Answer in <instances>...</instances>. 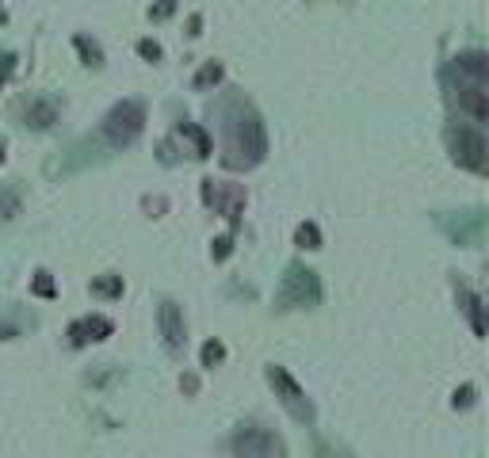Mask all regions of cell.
<instances>
[{
  "mask_svg": "<svg viewBox=\"0 0 489 458\" xmlns=\"http://www.w3.org/2000/svg\"><path fill=\"white\" fill-rule=\"evenodd\" d=\"M451 149H455V160H463L466 168H481L486 164V142H481V134H474V130L458 126L447 134Z\"/></svg>",
  "mask_w": 489,
  "mask_h": 458,
  "instance_id": "1",
  "label": "cell"
},
{
  "mask_svg": "<svg viewBox=\"0 0 489 458\" xmlns=\"http://www.w3.org/2000/svg\"><path fill=\"white\" fill-rule=\"evenodd\" d=\"M107 137L111 142H130V137L142 130V107L138 103H122V107H115L111 114H107Z\"/></svg>",
  "mask_w": 489,
  "mask_h": 458,
  "instance_id": "2",
  "label": "cell"
},
{
  "mask_svg": "<svg viewBox=\"0 0 489 458\" xmlns=\"http://www.w3.org/2000/svg\"><path fill=\"white\" fill-rule=\"evenodd\" d=\"M237 455L241 458H279V443L264 432H244V435H237Z\"/></svg>",
  "mask_w": 489,
  "mask_h": 458,
  "instance_id": "3",
  "label": "cell"
},
{
  "mask_svg": "<svg viewBox=\"0 0 489 458\" xmlns=\"http://www.w3.org/2000/svg\"><path fill=\"white\" fill-rule=\"evenodd\" d=\"M317 302V279L302 267H290V279H287V290H283V302Z\"/></svg>",
  "mask_w": 489,
  "mask_h": 458,
  "instance_id": "4",
  "label": "cell"
},
{
  "mask_svg": "<svg viewBox=\"0 0 489 458\" xmlns=\"http://www.w3.org/2000/svg\"><path fill=\"white\" fill-rule=\"evenodd\" d=\"M272 382H275V386L283 389V405H287V409L295 412L298 420H310V405L302 401V393H298V389H295V382H290V378H287V374H283V371H272Z\"/></svg>",
  "mask_w": 489,
  "mask_h": 458,
  "instance_id": "5",
  "label": "cell"
},
{
  "mask_svg": "<svg viewBox=\"0 0 489 458\" xmlns=\"http://www.w3.org/2000/svg\"><path fill=\"white\" fill-rule=\"evenodd\" d=\"M458 99H463V107L474 114V119H486V114H489V103H486V84H463Z\"/></svg>",
  "mask_w": 489,
  "mask_h": 458,
  "instance_id": "6",
  "label": "cell"
},
{
  "mask_svg": "<svg viewBox=\"0 0 489 458\" xmlns=\"http://www.w3.org/2000/svg\"><path fill=\"white\" fill-rule=\"evenodd\" d=\"M160 325H165V340L176 348V344L183 340V325H180V309H176L172 302H168L165 309H160Z\"/></svg>",
  "mask_w": 489,
  "mask_h": 458,
  "instance_id": "7",
  "label": "cell"
},
{
  "mask_svg": "<svg viewBox=\"0 0 489 458\" xmlns=\"http://www.w3.org/2000/svg\"><path fill=\"white\" fill-rule=\"evenodd\" d=\"M298 241H302L306 248H317V229H313V226H302V229H298Z\"/></svg>",
  "mask_w": 489,
  "mask_h": 458,
  "instance_id": "8",
  "label": "cell"
},
{
  "mask_svg": "<svg viewBox=\"0 0 489 458\" xmlns=\"http://www.w3.org/2000/svg\"><path fill=\"white\" fill-rule=\"evenodd\" d=\"M203 359H206V363H214V359H222V348H218V344H206V348H203Z\"/></svg>",
  "mask_w": 489,
  "mask_h": 458,
  "instance_id": "9",
  "label": "cell"
},
{
  "mask_svg": "<svg viewBox=\"0 0 489 458\" xmlns=\"http://www.w3.org/2000/svg\"><path fill=\"white\" fill-rule=\"evenodd\" d=\"M96 290H99V294H115V290H119V279H107V282H96Z\"/></svg>",
  "mask_w": 489,
  "mask_h": 458,
  "instance_id": "10",
  "label": "cell"
},
{
  "mask_svg": "<svg viewBox=\"0 0 489 458\" xmlns=\"http://www.w3.org/2000/svg\"><path fill=\"white\" fill-rule=\"evenodd\" d=\"M4 336H12V328H8V325H0V340H4Z\"/></svg>",
  "mask_w": 489,
  "mask_h": 458,
  "instance_id": "11",
  "label": "cell"
}]
</instances>
